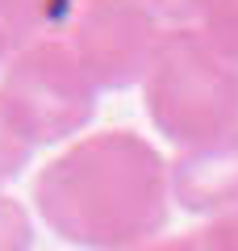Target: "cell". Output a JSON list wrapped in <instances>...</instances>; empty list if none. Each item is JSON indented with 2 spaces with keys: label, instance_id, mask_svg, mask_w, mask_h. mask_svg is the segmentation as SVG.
<instances>
[{
  "label": "cell",
  "instance_id": "obj_6",
  "mask_svg": "<svg viewBox=\"0 0 238 251\" xmlns=\"http://www.w3.org/2000/svg\"><path fill=\"white\" fill-rule=\"evenodd\" d=\"M79 9V0H0V29L17 42V38H50V29H59L63 21H71V13Z\"/></svg>",
  "mask_w": 238,
  "mask_h": 251
},
{
  "label": "cell",
  "instance_id": "obj_5",
  "mask_svg": "<svg viewBox=\"0 0 238 251\" xmlns=\"http://www.w3.org/2000/svg\"><path fill=\"white\" fill-rule=\"evenodd\" d=\"M171 201L205 218L238 209V130L171 159Z\"/></svg>",
  "mask_w": 238,
  "mask_h": 251
},
{
  "label": "cell",
  "instance_id": "obj_10",
  "mask_svg": "<svg viewBox=\"0 0 238 251\" xmlns=\"http://www.w3.org/2000/svg\"><path fill=\"white\" fill-rule=\"evenodd\" d=\"M150 13H155L159 21H167V29L176 25H192V9H196V0H142Z\"/></svg>",
  "mask_w": 238,
  "mask_h": 251
},
{
  "label": "cell",
  "instance_id": "obj_1",
  "mask_svg": "<svg viewBox=\"0 0 238 251\" xmlns=\"http://www.w3.org/2000/svg\"><path fill=\"white\" fill-rule=\"evenodd\" d=\"M42 222L79 251L155 243L171 214V163L134 130H100L54 155L34 184Z\"/></svg>",
  "mask_w": 238,
  "mask_h": 251
},
{
  "label": "cell",
  "instance_id": "obj_11",
  "mask_svg": "<svg viewBox=\"0 0 238 251\" xmlns=\"http://www.w3.org/2000/svg\"><path fill=\"white\" fill-rule=\"evenodd\" d=\"M134 251H184V234H180V239H155V243L134 247Z\"/></svg>",
  "mask_w": 238,
  "mask_h": 251
},
{
  "label": "cell",
  "instance_id": "obj_4",
  "mask_svg": "<svg viewBox=\"0 0 238 251\" xmlns=\"http://www.w3.org/2000/svg\"><path fill=\"white\" fill-rule=\"evenodd\" d=\"M163 21L142 0H79L67 21V46L96 92H117L146 80Z\"/></svg>",
  "mask_w": 238,
  "mask_h": 251
},
{
  "label": "cell",
  "instance_id": "obj_3",
  "mask_svg": "<svg viewBox=\"0 0 238 251\" xmlns=\"http://www.w3.org/2000/svg\"><path fill=\"white\" fill-rule=\"evenodd\" d=\"M96 84L84 75L67 38H38L13 59L4 80V113L25 143H59L96 117Z\"/></svg>",
  "mask_w": 238,
  "mask_h": 251
},
{
  "label": "cell",
  "instance_id": "obj_8",
  "mask_svg": "<svg viewBox=\"0 0 238 251\" xmlns=\"http://www.w3.org/2000/svg\"><path fill=\"white\" fill-rule=\"evenodd\" d=\"M184 251H238V209L217 214L201 230L184 234Z\"/></svg>",
  "mask_w": 238,
  "mask_h": 251
},
{
  "label": "cell",
  "instance_id": "obj_2",
  "mask_svg": "<svg viewBox=\"0 0 238 251\" xmlns=\"http://www.w3.org/2000/svg\"><path fill=\"white\" fill-rule=\"evenodd\" d=\"M142 105L150 126L180 151L217 143L238 130V63L192 25L163 29L142 80Z\"/></svg>",
  "mask_w": 238,
  "mask_h": 251
},
{
  "label": "cell",
  "instance_id": "obj_7",
  "mask_svg": "<svg viewBox=\"0 0 238 251\" xmlns=\"http://www.w3.org/2000/svg\"><path fill=\"white\" fill-rule=\"evenodd\" d=\"M192 29L226 59L238 63V0H196Z\"/></svg>",
  "mask_w": 238,
  "mask_h": 251
},
{
  "label": "cell",
  "instance_id": "obj_9",
  "mask_svg": "<svg viewBox=\"0 0 238 251\" xmlns=\"http://www.w3.org/2000/svg\"><path fill=\"white\" fill-rule=\"evenodd\" d=\"M29 243H34V234H29L25 209L0 197V251H29Z\"/></svg>",
  "mask_w": 238,
  "mask_h": 251
}]
</instances>
